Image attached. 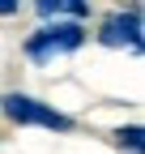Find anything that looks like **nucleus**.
<instances>
[{"instance_id": "nucleus-1", "label": "nucleus", "mask_w": 145, "mask_h": 154, "mask_svg": "<svg viewBox=\"0 0 145 154\" xmlns=\"http://www.w3.org/2000/svg\"><path fill=\"white\" fill-rule=\"evenodd\" d=\"M0 107H4V116H9L13 124H39V128H56V133H68L72 128V120H68L64 111L47 107L39 99H30V94H4Z\"/></svg>"}, {"instance_id": "nucleus-2", "label": "nucleus", "mask_w": 145, "mask_h": 154, "mask_svg": "<svg viewBox=\"0 0 145 154\" xmlns=\"http://www.w3.org/2000/svg\"><path fill=\"white\" fill-rule=\"evenodd\" d=\"M85 43V30L77 26V22H56V26H43L39 34H30V43H26V51L34 56V60H51V56H64V51H77Z\"/></svg>"}, {"instance_id": "nucleus-3", "label": "nucleus", "mask_w": 145, "mask_h": 154, "mask_svg": "<svg viewBox=\"0 0 145 154\" xmlns=\"http://www.w3.org/2000/svg\"><path fill=\"white\" fill-rule=\"evenodd\" d=\"M98 38L107 47H128V51H141V13L128 9V13H111L102 22Z\"/></svg>"}, {"instance_id": "nucleus-4", "label": "nucleus", "mask_w": 145, "mask_h": 154, "mask_svg": "<svg viewBox=\"0 0 145 154\" xmlns=\"http://www.w3.org/2000/svg\"><path fill=\"white\" fill-rule=\"evenodd\" d=\"M39 13H43V17H60V13H68V17H85V5H72V0H43Z\"/></svg>"}]
</instances>
